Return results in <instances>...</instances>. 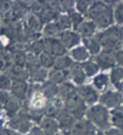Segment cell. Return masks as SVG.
Segmentation results:
<instances>
[{
    "label": "cell",
    "mask_w": 123,
    "mask_h": 135,
    "mask_svg": "<svg viewBox=\"0 0 123 135\" xmlns=\"http://www.w3.org/2000/svg\"><path fill=\"white\" fill-rule=\"evenodd\" d=\"M9 126L12 129L21 132V133H27L29 130L32 128V121L27 118V116L18 114L10 118L9 120Z\"/></svg>",
    "instance_id": "obj_7"
},
{
    "label": "cell",
    "mask_w": 123,
    "mask_h": 135,
    "mask_svg": "<svg viewBox=\"0 0 123 135\" xmlns=\"http://www.w3.org/2000/svg\"><path fill=\"white\" fill-rule=\"evenodd\" d=\"M59 33H60V30L55 22L47 23L44 27V35L47 38H54L55 36H57Z\"/></svg>",
    "instance_id": "obj_37"
},
{
    "label": "cell",
    "mask_w": 123,
    "mask_h": 135,
    "mask_svg": "<svg viewBox=\"0 0 123 135\" xmlns=\"http://www.w3.org/2000/svg\"><path fill=\"white\" fill-rule=\"evenodd\" d=\"M87 117L89 122L95 124L101 129L109 127V112L103 106H94L87 113Z\"/></svg>",
    "instance_id": "obj_3"
},
{
    "label": "cell",
    "mask_w": 123,
    "mask_h": 135,
    "mask_svg": "<svg viewBox=\"0 0 123 135\" xmlns=\"http://www.w3.org/2000/svg\"><path fill=\"white\" fill-rule=\"evenodd\" d=\"M10 95L7 94L6 91H2V90H0V105H6V103L9 100H10Z\"/></svg>",
    "instance_id": "obj_48"
},
{
    "label": "cell",
    "mask_w": 123,
    "mask_h": 135,
    "mask_svg": "<svg viewBox=\"0 0 123 135\" xmlns=\"http://www.w3.org/2000/svg\"><path fill=\"white\" fill-rule=\"evenodd\" d=\"M43 44H44V52L56 58L64 56L66 52V48L63 46L61 41L57 40L55 38H45L43 40Z\"/></svg>",
    "instance_id": "obj_6"
},
{
    "label": "cell",
    "mask_w": 123,
    "mask_h": 135,
    "mask_svg": "<svg viewBox=\"0 0 123 135\" xmlns=\"http://www.w3.org/2000/svg\"><path fill=\"white\" fill-rule=\"evenodd\" d=\"M56 118H57L59 127H61L63 130L69 129L74 124V117L66 109H62Z\"/></svg>",
    "instance_id": "obj_14"
},
{
    "label": "cell",
    "mask_w": 123,
    "mask_h": 135,
    "mask_svg": "<svg viewBox=\"0 0 123 135\" xmlns=\"http://www.w3.org/2000/svg\"><path fill=\"white\" fill-rule=\"evenodd\" d=\"M14 3L11 1H4L0 0V16L3 17V20L7 17L9 14L11 13L13 9Z\"/></svg>",
    "instance_id": "obj_32"
},
{
    "label": "cell",
    "mask_w": 123,
    "mask_h": 135,
    "mask_svg": "<svg viewBox=\"0 0 123 135\" xmlns=\"http://www.w3.org/2000/svg\"><path fill=\"white\" fill-rule=\"evenodd\" d=\"M58 90H59V88L56 84L50 82V81L45 82L41 86V91L43 93L44 97L46 99H48V100L54 99L55 95H58Z\"/></svg>",
    "instance_id": "obj_22"
},
{
    "label": "cell",
    "mask_w": 123,
    "mask_h": 135,
    "mask_svg": "<svg viewBox=\"0 0 123 135\" xmlns=\"http://www.w3.org/2000/svg\"><path fill=\"white\" fill-rule=\"evenodd\" d=\"M6 74L13 81H26V79L30 76V73L27 69H23L22 67H18L15 65H10L7 68Z\"/></svg>",
    "instance_id": "obj_13"
},
{
    "label": "cell",
    "mask_w": 123,
    "mask_h": 135,
    "mask_svg": "<svg viewBox=\"0 0 123 135\" xmlns=\"http://www.w3.org/2000/svg\"><path fill=\"white\" fill-rule=\"evenodd\" d=\"M64 135H103L102 132L91 123L89 121L79 120L74 123L69 129L63 130Z\"/></svg>",
    "instance_id": "obj_4"
},
{
    "label": "cell",
    "mask_w": 123,
    "mask_h": 135,
    "mask_svg": "<svg viewBox=\"0 0 123 135\" xmlns=\"http://www.w3.org/2000/svg\"><path fill=\"white\" fill-rule=\"evenodd\" d=\"M7 68H8V66L5 64V62L0 58V70H4V69H7Z\"/></svg>",
    "instance_id": "obj_53"
},
{
    "label": "cell",
    "mask_w": 123,
    "mask_h": 135,
    "mask_svg": "<svg viewBox=\"0 0 123 135\" xmlns=\"http://www.w3.org/2000/svg\"><path fill=\"white\" fill-rule=\"evenodd\" d=\"M41 64H40V60L37 56H34L32 54L27 55V64H26V68L29 71V73H33L36 70H38L39 68H41Z\"/></svg>",
    "instance_id": "obj_27"
},
{
    "label": "cell",
    "mask_w": 123,
    "mask_h": 135,
    "mask_svg": "<svg viewBox=\"0 0 123 135\" xmlns=\"http://www.w3.org/2000/svg\"><path fill=\"white\" fill-rule=\"evenodd\" d=\"M91 3H93V2H92V1H77V2H76V8H77V10H78L79 12H82V13L89 12V8L92 6Z\"/></svg>",
    "instance_id": "obj_44"
},
{
    "label": "cell",
    "mask_w": 123,
    "mask_h": 135,
    "mask_svg": "<svg viewBox=\"0 0 123 135\" xmlns=\"http://www.w3.org/2000/svg\"><path fill=\"white\" fill-rule=\"evenodd\" d=\"M29 135H45V133H44V131L41 128L35 127V128H33L31 130V132L29 133Z\"/></svg>",
    "instance_id": "obj_51"
},
{
    "label": "cell",
    "mask_w": 123,
    "mask_h": 135,
    "mask_svg": "<svg viewBox=\"0 0 123 135\" xmlns=\"http://www.w3.org/2000/svg\"><path fill=\"white\" fill-rule=\"evenodd\" d=\"M0 110H1V105H0Z\"/></svg>",
    "instance_id": "obj_57"
},
{
    "label": "cell",
    "mask_w": 123,
    "mask_h": 135,
    "mask_svg": "<svg viewBox=\"0 0 123 135\" xmlns=\"http://www.w3.org/2000/svg\"><path fill=\"white\" fill-rule=\"evenodd\" d=\"M69 75L76 84H82L86 80V72L79 64H72L69 69Z\"/></svg>",
    "instance_id": "obj_19"
},
{
    "label": "cell",
    "mask_w": 123,
    "mask_h": 135,
    "mask_svg": "<svg viewBox=\"0 0 123 135\" xmlns=\"http://www.w3.org/2000/svg\"><path fill=\"white\" fill-rule=\"evenodd\" d=\"M31 79L34 82H42L45 80V78L47 77V70L45 68H39L38 70H36L35 72L30 74Z\"/></svg>",
    "instance_id": "obj_38"
},
{
    "label": "cell",
    "mask_w": 123,
    "mask_h": 135,
    "mask_svg": "<svg viewBox=\"0 0 123 135\" xmlns=\"http://www.w3.org/2000/svg\"><path fill=\"white\" fill-rule=\"evenodd\" d=\"M60 41L65 48H71L79 43L81 38L78 35L73 33V32L65 31V32H62L60 34Z\"/></svg>",
    "instance_id": "obj_16"
},
{
    "label": "cell",
    "mask_w": 123,
    "mask_h": 135,
    "mask_svg": "<svg viewBox=\"0 0 123 135\" xmlns=\"http://www.w3.org/2000/svg\"><path fill=\"white\" fill-rule=\"evenodd\" d=\"M69 72L67 70H61V69H53L50 73H49V81L58 84V83H64V81L66 80Z\"/></svg>",
    "instance_id": "obj_20"
},
{
    "label": "cell",
    "mask_w": 123,
    "mask_h": 135,
    "mask_svg": "<svg viewBox=\"0 0 123 135\" xmlns=\"http://www.w3.org/2000/svg\"><path fill=\"white\" fill-rule=\"evenodd\" d=\"M4 110H5L6 114L9 116L10 118L13 117V116H15V114H16L18 111L21 110V101H20L18 99L14 98V97H11L10 100L7 102L6 105L4 106Z\"/></svg>",
    "instance_id": "obj_21"
},
{
    "label": "cell",
    "mask_w": 123,
    "mask_h": 135,
    "mask_svg": "<svg viewBox=\"0 0 123 135\" xmlns=\"http://www.w3.org/2000/svg\"><path fill=\"white\" fill-rule=\"evenodd\" d=\"M12 50H13V65L23 68L27 64V55L25 53V51L14 50V49H12Z\"/></svg>",
    "instance_id": "obj_26"
},
{
    "label": "cell",
    "mask_w": 123,
    "mask_h": 135,
    "mask_svg": "<svg viewBox=\"0 0 123 135\" xmlns=\"http://www.w3.org/2000/svg\"><path fill=\"white\" fill-rule=\"evenodd\" d=\"M46 9V3L45 1H33L32 6H31V11L33 14L40 16Z\"/></svg>",
    "instance_id": "obj_39"
},
{
    "label": "cell",
    "mask_w": 123,
    "mask_h": 135,
    "mask_svg": "<svg viewBox=\"0 0 123 135\" xmlns=\"http://www.w3.org/2000/svg\"><path fill=\"white\" fill-rule=\"evenodd\" d=\"M111 120L114 126L118 129H123V109L117 108L111 114Z\"/></svg>",
    "instance_id": "obj_30"
},
{
    "label": "cell",
    "mask_w": 123,
    "mask_h": 135,
    "mask_svg": "<svg viewBox=\"0 0 123 135\" xmlns=\"http://www.w3.org/2000/svg\"><path fill=\"white\" fill-rule=\"evenodd\" d=\"M115 18L119 23L123 25V3L117 4L115 8Z\"/></svg>",
    "instance_id": "obj_46"
},
{
    "label": "cell",
    "mask_w": 123,
    "mask_h": 135,
    "mask_svg": "<svg viewBox=\"0 0 123 135\" xmlns=\"http://www.w3.org/2000/svg\"><path fill=\"white\" fill-rule=\"evenodd\" d=\"M11 79L7 74H1L0 75V90L6 91L8 89H11Z\"/></svg>",
    "instance_id": "obj_43"
},
{
    "label": "cell",
    "mask_w": 123,
    "mask_h": 135,
    "mask_svg": "<svg viewBox=\"0 0 123 135\" xmlns=\"http://www.w3.org/2000/svg\"><path fill=\"white\" fill-rule=\"evenodd\" d=\"M27 51L30 52V54L34 55V56H40L42 53H44V44H43V41L37 40L34 42H31L29 48H27Z\"/></svg>",
    "instance_id": "obj_29"
},
{
    "label": "cell",
    "mask_w": 123,
    "mask_h": 135,
    "mask_svg": "<svg viewBox=\"0 0 123 135\" xmlns=\"http://www.w3.org/2000/svg\"><path fill=\"white\" fill-rule=\"evenodd\" d=\"M100 101L103 105L108 108H118L121 104H123V99L119 93L114 91H107L106 94L101 95Z\"/></svg>",
    "instance_id": "obj_9"
},
{
    "label": "cell",
    "mask_w": 123,
    "mask_h": 135,
    "mask_svg": "<svg viewBox=\"0 0 123 135\" xmlns=\"http://www.w3.org/2000/svg\"><path fill=\"white\" fill-rule=\"evenodd\" d=\"M59 16V13H57V12H54V11H52V10H49V9H45V11L43 12V13L39 16L40 17V20H41L42 23H45V22H47V23H50V21L51 20H55Z\"/></svg>",
    "instance_id": "obj_40"
},
{
    "label": "cell",
    "mask_w": 123,
    "mask_h": 135,
    "mask_svg": "<svg viewBox=\"0 0 123 135\" xmlns=\"http://www.w3.org/2000/svg\"><path fill=\"white\" fill-rule=\"evenodd\" d=\"M4 49H5V48H4V45H3V43L0 41V53H1L2 51H4Z\"/></svg>",
    "instance_id": "obj_54"
},
{
    "label": "cell",
    "mask_w": 123,
    "mask_h": 135,
    "mask_svg": "<svg viewBox=\"0 0 123 135\" xmlns=\"http://www.w3.org/2000/svg\"><path fill=\"white\" fill-rule=\"evenodd\" d=\"M95 30H96V25L93 21H83L76 31H78V33L83 36L86 39L92 37L95 33Z\"/></svg>",
    "instance_id": "obj_25"
},
{
    "label": "cell",
    "mask_w": 123,
    "mask_h": 135,
    "mask_svg": "<svg viewBox=\"0 0 123 135\" xmlns=\"http://www.w3.org/2000/svg\"><path fill=\"white\" fill-rule=\"evenodd\" d=\"M97 65L102 69H109L115 65V55L112 53V51L104 50L102 53L97 56L96 58Z\"/></svg>",
    "instance_id": "obj_10"
},
{
    "label": "cell",
    "mask_w": 123,
    "mask_h": 135,
    "mask_svg": "<svg viewBox=\"0 0 123 135\" xmlns=\"http://www.w3.org/2000/svg\"><path fill=\"white\" fill-rule=\"evenodd\" d=\"M106 135H123V129H110L106 132Z\"/></svg>",
    "instance_id": "obj_49"
},
{
    "label": "cell",
    "mask_w": 123,
    "mask_h": 135,
    "mask_svg": "<svg viewBox=\"0 0 123 135\" xmlns=\"http://www.w3.org/2000/svg\"><path fill=\"white\" fill-rule=\"evenodd\" d=\"M57 27H59L60 31H64V30H67L71 27L72 22L69 18L68 15H59L57 18H56V22Z\"/></svg>",
    "instance_id": "obj_36"
},
{
    "label": "cell",
    "mask_w": 123,
    "mask_h": 135,
    "mask_svg": "<svg viewBox=\"0 0 123 135\" xmlns=\"http://www.w3.org/2000/svg\"><path fill=\"white\" fill-rule=\"evenodd\" d=\"M39 60H40V64L43 68H51L52 66H54L55 58L48 53H45V52L42 53L39 56Z\"/></svg>",
    "instance_id": "obj_35"
},
{
    "label": "cell",
    "mask_w": 123,
    "mask_h": 135,
    "mask_svg": "<svg viewBox=\"0 0 123 135\" xmlns=\"http://www.w3.org/2000/svg\"><path fill=\"white\" fill-rule=\"evenodd\" d=\"M0 135H21L18 134V133H16V132H14L12 130H10V129H2V130H0Z\"/></svg>",
    "instance_id": "obj_52"
},
{
    "label": "cell",
    "mask_w": 123,
    "mask_h": 135,
    "mask_svg": "<svg viewBox=\"0 0 123 135\" xmlns=\"http://www.w3.org/2000/svg\"><path fill=\"white\" fill-rule=\"evenodd\" d=\"M61 111V103L60 99H52L48 100L44 109V115L49 118L57 117Z\"/></svg>",
    "instance_id": "obj_15"
},
{
    "label": "cell",
    "mask_w": 123,
    "mask_h": 135,
    "mask_svg": "<svg viewBox=\"0 0 123 135\" xmlns=\"http://www.w3.org/2000/svg\"><path fill=\"white\" fill-rule=\"evenodd\" d=\"M111 82L118 90L123 89V68H114L111 72Z\"/></svg>",
    "instance_id": "obj_23"
},
{
    "label": "cell",
    "mask_w": 123,
    "mask_h": 135,
    "mask_svg": "<svg viewBox=\"0 0 123 135\" xmlns=\"http://www.w3.org/2000/svg\"><path fill=\"white\" fill-rule=\"evenodd\" d=\"M75 94H76V88L71 83H67V82L61 84V86L59 88V90H58L59 99H62L64 101H66L67 99H69Z\"/></svg>",
    "instance_id": "obj_24"
},
{
    "label": "cell",
    "mask_w": 123,
    "mask_h": 135,
    "mask_svg": "<svg viewBox=\"0 0 123 135\" xmlns=\"http://www.w3.org/2000/svg\"><path fill=\"white\" fill-rule=\"evenodd\" d=\"M51 135H60L59 133H55V134H51Z\"/></svg>",
    "instance_id": "obj_56"
},
{
    "label": "cell",
    "mask_w": 123,
    "mask_h": 135,
    "mask_svg": "<svg viewBox=\"0 0 123 135\" xmlns=\"http://www.w3.org/2000/svg\"><path fill=\"white\" fill-rule=\"evenodd\" d=\"M77 95L82 98L83 102L88 104H93L98 100V94L97 91L89 85H81L76 88Z\"/></svg>",
    "instance_id": "obj_11"
},
{
    "label": "cell",
    "mask_w": 123,
    "mask_h": 135,
    "mask_svg": "<svg viewBox=\"0 0 123 135\" xmlns=\"http://www.w3.org/2000/svg\"><path fill=\"white\" fill-rule=\"evenodd\" d=\"M88 15L97 27L105 28L113 22V10L110 5L104 2H94Z\"/></svg>",
    "instance_id": "obj_1"
},
{
    "label": "cell",
    "mask_w": 123,
    "mask_h": 135,
    "mask_svg": "<svg viewBox=\"0 0 123 135\" xmlns=\"http://www.w3.org/2000/svg\"><path fill=\"white\" fill-rule=\"evenodd\" d=\"M96 40L99 42L100 45H102L105 48V50H109V51L118 50L122 44L123 27L118 26L109 27L104 32L97 35Z\"/></svg>",
    "instance_id": "obj_2"
},
{
    "label": "cell",
    "mask_w": 123,
    "mask_h": 135,
    "mask_svg": "<svg viewBox=\"0 0 123 135\" xmlns=\"http://www.w3.org/2000/svg\"><path fill=\"white\" fill-rule=\"evenodd\" d=\"M115 59L118 62V64L123 66V51H117L115 54Z\"/></svg>",
    "instance_id": "obj_50"
},
{
    "label": "cell",
    "mask_w": 123,
    "mask_h": 135,
    "mask_svg": "<svg viewBox=\"0 0 123 135\" xmlns=\"http://www.w3.org/2000/svg\"><path fill=\"white\" fill-rule=\"evenodd\" d=\"M71 56L76 61H86L89 58V52L86 47H76L71 51Z\"/></svg>",
    "instance_id": "obj_31"
},
{
    "label": "cell",
    "mask_w": 123,
    "mask_h": 135,
    "mask_svg": "<svg viewBox=\"0 0 123 135\" xmlns=\"http://www.w3.org/2000/svg\"><path fill=\"white\" fill-rule=\"evenodd\" d=\"M60 5H61V7L64 10H66L67 12H69V11H72L73 10L74 2L73 1H68V0H66V1H60Z\"/></svg>",
    "instance_id": "obj_47"
},
{
    "label": "cell",
    "mask_w": 123,
    "mask_h": 135,
    "mask_svg": "<svg viewBox=\"0 0 123 135\" xmlns=\"http://www.w3.org/2000/svg\"><path fill=\"white\" fill-rule=\"evenodd\" d=\"M2 126H3V120H2V119H1V118H0V130H2Z\"/></svg>",
    "instance_id": "obj_55"
},
{
    "label": "cell",
    "mask_w": 123,
    "mask_h": 135,
    "mask_svg": "<svg viewBox=\"0 0 123 135\" xmlns=\"http://www.w3.org/2000/svg\"><path fill=\"white\" fill-rule=\"evenodd\" d=\"M83 43L86 45V48L89 50L92 54H98L100 52V44L96 39H93V38H86L83 40Z\"/></svg>",
    "instance_id": "obj_34"
},
{
    "label": "cell",
    "mask_w": 123,
    "mask_h": 135,
    "mask_svg": "<svg viewBox=\"0 0 123 135\" xmlns=\"http://www.w3.org/2000/svg\"><path fill=\"white\" fill-rule=\"evenodd\" d=\"M108 83H109V77L108 75L106 74H100L96 76L93 80V84L94 86L100 90H103L108 86Z\"/></svg>",
    "instance_id": "obj_33"
},
{
    "label": "cell",
    "mask_w": 123,
    "mask_h": 135,
    "mask_svg": "<svg viewBox=\"0 0 123 135\" xmlns=\"http://www.w3.org/2000/svg\"><path fill=\"white\" fill-rule=\"evenodd\" d=\"M45 3H46V8L47 9L59 13L60 8H61L60 2H58V1H45Z\"/></svg>",
    "instance_id": "obj_45"
},
{
    "label": "cell",
    "mask_w": 123,
    "mask_h": 135,
    "mask_svg": "<svg viewBox=\"0 0 123 135\" xmlns=\"http://www.w3.org/2000/svg\"><path fill=\"white\" fill-rule=\"evenodd\" d=\"M29 84L26 81H13L11 85V94L12 97L18 99L20 101L26 100L27 97V91H29Z\"/></svg>",
    "instance_id": "obj_12"
},
{
    "label": "cell",
    "mask_w": 123,
    "mask_h": 135,
    "mask_svg": "<svg viewBox=\"0 0 123 135\" xmlns=\"http://www.w3.org/2000/svg\"><path fill=\"white\" fill-rule=\"evenodd\" d=\"M68 16L70 20H71V22H72V26L74 27V30H77L78 27L82 25V15L78 13V12H75V11H69L68 12Z\"/></svg>",
    "instance_id": "obj_42"
},
{
    "label": "cell",
    "mask_w": 123,
    "mask_h": 135,
    "mask_svg": "<svg viewBox=\"0 0 123 135\" xmlns=\"http://www.w3.org/2000/svg\"><path fill=\"white\" fill-rule=\"evenodd\" d=\"M23 31V27L20 20L4 22V26L0 28V35L5 36L6 38L14 41V39Z\"/></svg>",
    "instance_id": "obj_8"
},
{
    "label": "cell",
    "mask_w": 123,
    "mask_h": 135,
    "mask_svg": "<svg viewBox=\"0 0 123 135\" xmlns=\"http://www.w3.org/2000/svg\"><path fill=\"white\" fill-rule=\"evenodd\" d=\"M82 68H83L87 76H93L94 74H96L98 72V70H99V66L97 65L96 63L92 62V61L84 62L83 65H82Z\"/></svg>",
    "instance_id": "obj_41"
},
{
    "label": "cell",
    "mask_w": 123,
    "mask_h": 135,
    "mask_svg": "<svg viewBox=\"0 0 123 135\" xmlns=\"http://www.w3.org/2000/svg\"><path fill=\"white\" fill-rule=\"evenodd\" d=\"M72 61L67 56H61L55 58L54 68L55 69H61V70H66L67 68H70L72 65Z\"/></svg>",
    "instance_id": "obj_28"
},
{
    "label": "cell",
    "mask_w": 123,
    "mask_h": 135,
    "mask_svg": "<svg viewBox=\"0 0 123 135\" xmlns=\"http://www.w3.org/2000/svg\"><path fill=\"white\" fill-rule=\"evenodd\" d=\"M42 26H43V23H42V21L39 16H37L35 14H30L27 17V20L25 22L23 27L26 30H27V31L32 32V33L39 34L40 30L42 28Z\"/></svg>",
    "instance_id": "obj_17"
},
{
    "label": "cell",
    "mask_w": 123,
    "mask_h": 135,
    "mask_svg": "<svg viewBox=\"0 0 123 135\" xmlns=\"http://www.w3.org/2000/svg\"><path fill=\"white\" fill-rule=\"evenodd\" d=\"M41 129L44 131V133H46V135H51L57 133L59 125L58 122H56L53 118H49V117H45L43 118V120L40 123Z\"/></svg>",
    "instance_id": "obj_18"
},
{
    "label": "cell",
    "mask_w": 123,
    "mask_h": 135,
    "mask_svg": "<svg viewBox=\"0 0 123 135\" xmlns=\"http://www.w3.org/2000/svg\"><path fill=\"white\" fill-rule=\"evenodd\" d=\"M65 109L73 115L74 118L81 120L86 114V104L77 93L65 101Z\"/></svg>",
    "instance_id": "obj_5"
}]
</instances>
